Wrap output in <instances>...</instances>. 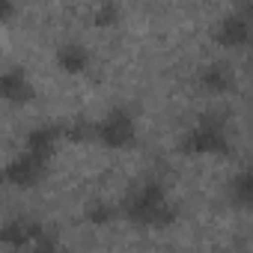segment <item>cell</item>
<instances>
[{"label":"cell","mask_w":253,"mask_h":253,"mask_svg":"<svg viewBox=\"0 0 253 253\" xmlns=\"http://www.w3.org/2000/svg\"><path fill=\"white\" fill-rule=\"evenodd\" d=\"M92 128H89V125H84V122H78V125H69V128H66V137H72V140H84L86 134H89Z\"/></svg>","instance_id":"8fae6325"},{"label":"cell","mask_w":253,"mask_h":253,"mask_svg":"<svg viewBox=\"0 0 253 253\" xmlns=\"http://www.w3.org/2000/svg\"><path fill=\"white\" fill-rule=\"evenodd\" d=\"M45 164H48V158H42V155H36V152L27 149L21 158H15V161L6 167V182L15 185V188H30V185H36V182L42 179Z\"/></svg>","instance_id":"277c9868"},{"label":"cell","mask_w":253,"mask_h":253,"mask_svg":"<svg viewBox=\"0 0 253 253\" xmlns=\"http://www.w3.org/2000/svg\"><path fill=\"white\" fill-rule=\"evenodd\" d=\"M128 217L140 226H167L173 220V209L167 206L161 185H143V191L128 206Z\"/></svg>","instance_id":"6da1fadb"},{"label":"cell","mask_w":253,"mask_h":253,"mask_svg":"<svg viewBox=\"0 0 253 253\" xmlns=\"http://www.w3.org/2000/svg\"><path fill=\"white\" fill-rule=\"evenodd\" d=\"M235 200L238 203H253V167L244 173V176H238L235 179Z\"/></svg>","instance_id":"30bf717a"},{"label":"cell","mask_w":253,"mask_h":253,"mask_svg":"<svg viewBox=\"0 0 253 253\" xmlns=\"http://www.w3.org/2000/svg\"><path fill=\"white\" fill-rule=\"evenodd\" d=\"M57 63H60V69H63V72L78 75V72H84V69H86L89 54H86L81 45H63V48L57 51Z\"/></svg>","instance_id":"52a82bcc"},{"label":"cell","mask_w":253,"mask_h":253,"mask_svg":"<svg viewBox=\"0 0 253 253\" xmlns=\"http://www.w3.org/2000/svg\"><path fill=\"white\" fill-rule=\"evenodd\" d=\"M86 217H89L92 223H107V220H110V209H104V206H92Z\"/></svg>","instance_id":"7c38bea8"},{"label":"cell","mask_w":253,"mask_h":253,"mask_svg":"<svg viewBox=\"0 0 253 253\" xmlns=\"http://www.w3.org/2000/svg\"><path fill=\"white\" fill-rule=\"evenodd\" d=\"M0 95L6 101H12V104H24V101L33 98V86L21 72H6L0 78Z\"/></svg>","instance_id":"5b68a950"},{"label":"cell","mask_w":253,"mask_h":253,"mask_svg":"<svg viewBox=\"0 0 253 253\" xmlns=\"http://www.w3.org/2000/svg\"><path fill=\"white\" fill-rule=\"evenodd\" d=\"M203 86L211 89V92L229 89V72H226L223 66H209V69L203 72Z\"/></svg>","instance_id":"9c48e42d"},{"label":"cell","mask_w":253,"mask_h":253,"mask_svg":"<svg viewBox=\"0 0 253 253\" xmlns=\"http://www.w3.org/2000/svg\"><path fill=\"white\" fill-rule=\"evenodd\" d=\"M116 21V9L113 6H104L98 15H95V24H113Z\"/></svg>","instance_id":"4fadbf2b"},{"label":"cell","mask_w":253,"mask_h":253,"mask_svg":"<svg viewBox=\"0 0 253 253\" xmlns=\"http://www.w3.org/2000/svg\"><path fill=\"white\" fill-rule=\"evenodd\" d=\"M247 36H250V27H247V21H244L241 15H229V18H223L220 27H217V42H220L223 48L241 45V42H247Z\"/></svg>","instance_id":"8992f818"},{"label":"cell","mask_w":253,"mask_h":253,"mask_svg":"<svg viewBox=\"0 0 253 253\" xmlns=\"http://www.w3.org/2000/svg\"><path fill=\"white\" fill-rule=\"evenodd\" d=\"M182 149H185L188 155H223V152L229 149V143H226V134L220 131V125L203 122L200 128H194V131L185 137Z\"/></svg>","instance_id":"7a4b0ae2"},{"label":"cell","mask_w":253,"mask_h":253,"mask_svg":"<svg viewBox=\"0 0 253 253\" xmlns=\"http://www.w3.org/2000/svg\"><path fill=\"white\" fill-rule=\"evenodd\" d=\"M3 18H6V21L12 18V0H3Z\"/></svg>","instance_id":"5bb4252c"},{"label":"cell","mask_w":253,"mask_h":253,"mask_svg":"<svg viewBox=\"0 0 253 253\" xmlns=\"http://www.w3.org/2000/svg\"><path fill=\"white\" fill-rule=\"evenodd\" d=\"M57 128H36V131H30V137H27V149L30 152H36V155H42V158H48L51 152H54V146H57Z\"/></svg>","instance_id":"ba28073f"},{"label":"cell","mask_w":253,"mask_h":253,"mask_svg":"<svg viewBox=\"0 0 253 253\" xmlns=\"http://www.w3.org/2000/svg\"><path fill=\"white\" fill-rule=\"evenodd\" d=\"M98 140L110 149H125L134 143V122L125 110H113L101 125H98Z\"/></svg>","instance_id":"3957f363"}]
</instances>
